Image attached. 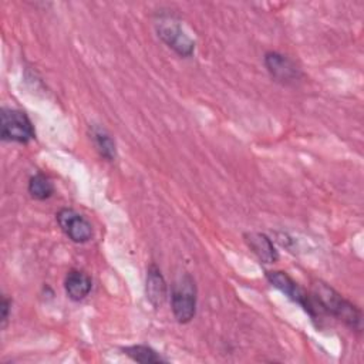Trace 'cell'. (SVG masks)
Wrapping results in <instances>:
<instances>
[{"label":"cell","instance_id":"1","mask_svg":"<svg viewBox=\"0 0 364 364\" xmlns=\"http://www.w3.org/2000/svg\"><path fill=\"white\" fill-rule=\"evenodd\" d=\"M313 299L321 310L341 320L350 328L361 330L363 314L360 309L347 299H344L340 293H337L326 283L317 282L313 284Z\"/></svg>","mask_w":364,"mask_h":364},{"label":"cell","instance_id":"2","mask_svg":"<svg viewBox=\"0 0 364 364\" xmlns=\"http://www.w3.org/2000/svg\"><path fill=\"white\" fill-rule=\"evenodd\" d=\"M171 306L179 323H189L196 313V286L191 274L181 276L172 286Z\"/></svg>","mask_w":364,"mask_h":364},{"label":"cell","instance_id":"3","mask_svg":"<svg viewBox=\"0 0 364 364\" xmlns=\"http://www.w3.org/2000/svg\"><path fill=\"white\" fill-rule=\"evenodd\" d=\"M34 135V127L26 112L14 108H1L0 136L3 141L27 144Z\"/></svg>","mask_w":364,"mask_h":364},{"label":"cell","instance_id":"4","mask_svg":"<svg viewBox=\"0 0 364 364\" xmlns=\"http://www.w3.org/2000/svg\"><path fill=\"white\" fill-rule=\"evenodd\" d=\"M266 279L269 283L286 294L291 301L301 306L313 318H316L317 303L314 301L313 296H310L303 287H300L286 272L282 270H267Z\"/></svg>","mask_w":364,"mask_h":364},{"label":"cell","instance_id":"5","mask_svg":"<svg viewBox=\"0 0 364 364\" xmlns=\"http://www.w3.org/2000/svg\"><path fill=\"white\" fill-rule=\"evenodd\" d=\"M57 222L65 236L74 243H85L92 237V226L90 220L71 208L58 210Z\"/></svg>","mask_w":364,"mask_h":364},{"label":"cell","instance_id":"6","mask_svg":"<svg viewBox=\"0 0 364 364\" xmlns=\"http://www.w3.org/2000/svg\"><path fill=\"white\" fill-rule=\"evenodd\" d=\"M264 65L270 75L282 84L296 82L301 75L300 70L289 57L276 51H269L264 54Z\"/></svg>","mask_w":364,"mask_h":364},{"label":"cell","instance_id":"7","mask_svg":"<svg viewBox=\"0 0 364 364\" xmlns=\"http://www.w3.org/2000/svg\"><path fill=\"white\" fill-rule=\"evenodd\" d=\"M158 36L181 57H191L195 50V41L183 33L179 24L162 23L158 27Z\"/></svg>","mask_w":364,"mask_h":364},{"label":"cell","instance_id":"8","mask_svg":"<svg viewBox=\"0 0 364 364\" xmlns=\"http://www.w3.org/2000/svg\"><path fill=\"white\" fill-rule=\"evenodd\" d=\"M166 290H168L166 283L161 270L155 264H151L146 272V286H145L148 301L155 309L161 307L166 300V296H168Z\"/></svg>","mask_w":364,"mask_h":364},{"label":"cell","instance_id":"9","mask_svg":"<svg viewBox=\"0 0 364 364\" xmlns=\"http://www.w3.org/2000/svg\"><path fill=\"white\" fill-rule=\"evenodd\" d=\"M245 242L260 262L274 263L279 259V255L273 242L264 233H259V232L245 233Z\"/></svg>","mask_w":364,"mask_h":364},{"label":"cell","instance_id":"10","mask_svg":"<svg viewBox=\"0 0 364 364\" xmlns=\"http://www.w3.org/2000/svg\"><path fill=\"white\" fill-rule=\"evenodd\" d=\"M64 287L67 296L74 300L80 301L88 296L92 287V282L90 276L81 270H70L64 280Z\"/></svg>","mask_w":364,"mask_h":364},{"label":"cell","instance_id":"11","mask_svg":"<svg viewBox=\"0 0 364 364\" xmlns=\"http://www.w3.org/2000/svg\"><path fill=\"white\" fill-rule=\"evenodd\" d=\"M92 139L95 142V146L101 156H104L107 161H112L117 156V148L115 141L111 138V135L100 127L92 128Z\"/></svg>","mask_w":364,"mask_h":364},{"label":"cell","instance_id":"12","mask_svg":"<svg viewBox=\"0 0 364 364\" xmlns=\"http://www.w3.org/2000/svg\"><path fill=\"white\" fill-rule=\"evenodd\" d=\"M28 193L38 200L48 199L54 193V183L44 173H36L28 181Z\"/></svg>","mask_w":364,"mask_h":364},{"label":"cell","instance_id":"13","mask_svg":"<svg viewBox=\"0 0 364 364\" xmlns=\"http://www.w3.org/2000/svg\"><path fill=\"white\" fill-rule=\"evenodd\" d=\"M124 354H127L129 358H132L136 363L149 364V363H164L165 360L151 347L138 344V346H128L122 348Z\"/></svg>","mask_w":364,"mask_h":364},{"label":"cell","instance_id":"14","mask_svg":"<svg viewBox=\"0 0 364 364\" xmlns=\"http://www.w3.org/2000/svg\"><path fill=\"white\" fill-rule=\"evenodd\" d=\"M10 306H11V301L6 296H3V300H1V327H6V324H7Z\"/></svg>","mask_w":364,"mask_h":364}]
</instances>
